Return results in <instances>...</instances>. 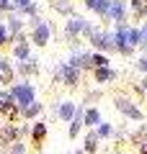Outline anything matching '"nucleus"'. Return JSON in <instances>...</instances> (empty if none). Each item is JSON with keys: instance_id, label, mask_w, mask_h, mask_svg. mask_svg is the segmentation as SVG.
I'll use <instances>...</instances> for the list:
<instances>
[{"instance_id": "obj_5", "label": "nucleus", "mask_w": 147, "mask_h": 154, "mask_svg": "<svg viewBox=\"0 0 147 154\" xmlns=\"http://www.w3.org/2000/svg\"><path fill=\"white\" fill-rule=\"evenodd\" d=\"M111 16H114L116 18V21H121V13H124V11H121V3H119V0H114V5H111Z\"/></svg>"}, {"instance_id": "obj_11", "label": "nucleus", "mask_w": 147, "mask_h": 154, "mask_svg": "<svg viewBox=\"0 0 147 154\" xmlns=\"http://www.w3.org/2000/svg\"><path fill=\"white\" fill-rule=\"evenodd\" d=\"M96 77H98V80H109V77H114V72H111V69H98Z\"/></svg>"}, {"instance_id": "obj_16", "label": "nucleus", "mask_w": 147, "mask_h": 154, "mask_svg": "<svg viewBox=\"0 0 147 154\" xmlns=\"http://www.w3.org/2000/svg\"><path fill=\"white\" fill-rule=\"evenodd\" d=\"M5 41V28H0V44Z\"/></svg>"}, {"instance_id": "obj_14", "label": "nucleus", "mask_w": 147, "mask_h": 154, "mask_svg": "<svg viewBox=\"0 0 147 154\" xmlns=\"http://www.w3.org/2000/svg\"><path fill=\"white\" fill-rule=\"evenodd\" d=\"M26 113L31 116V113H39V105H26Z\"/></svg>"}, {"instance_id": "obj_1", "label": "nucleus", "mask_w": 147, "mask_h": 154, "mask_svg": "<svg viewBox=\"0 0 147 154\" xmlns=\"http://www.w3.org/2000/svg\"><path fill=\"white\" fill-rule=\"evenodd\" d=\"M13 98L16 100H21V103H31V98H34V90L28 88V85H18V88H13Z\"/></svg>"}, {"instance_id": "obj_7", "label": "nucleus", "mask_w": 147, "mask_h": 154, "mask_svg": "<svg viewBox=\"0 0 147 154\" xmlns=\"http://www.w3.org/2000/svg\"><path fill=\"white\" fill-rule=\"evenodd\" d=\"M119 108H121V110H126V113H129L132 118H139V110H137V108H132V105H126L124 100H121V103H119Z\"/></svg>"}, {"instance_id": "obj_6", "label": "nucleus", "mask_w": 147, "mask_h": 154, "mask_svg": "<svg viewBox=\"0 0 147 154\" xmlns=\"http://www.w3.org/2000/svg\"><path fill=\"white\" fill-rule=\"evenodd\" d=\"M0 80H11V64L0 62Z\"/></svg>"}, {"instance_id": "obj_8", "label": "nucleus", "mask_w": 147, "mask_h": 154, "mask_svg": "<svg viewBox=\"0 0 147 154\" xmlns=\"http://www.w3.org/2000/svg\"><path fill=\"white\" fill-rule=\"evenodd\" d=\"M72 110H75V108H72V103H65L60 108V113H62V118H72Z\"/></svg>"}, {"instance_id": "obj_10", "label": "nucleus", "mask_w": 147, "mask_h": 154, "mask_svg": "<svg viewBox=\"0 0 147 154\" xmlns=\"http://www.w3.org/2000/svg\"><path fill=\"white\" fill-rule=\"evenodd\" d=\"M62 77L65 82H75V69H62Z\"/></svg>"}, {"instance_id": "obj_17", "label": "nucleus", "mask_w": 147, "mask_h": 154, "mask_svg": "<svg viewBox=\"0 0 147 154\" xmlns=\"http://www.w3.org/2000/svg\"><path fill=\"white\" fill-rule=\"evenodd\" d=\"M8 5V0H0V8H5Z\"/></svg>"}, {"instance_id": "obj_3", "label": "nucleus", "mask_w": 147, "mask_h": 154, "mask_svg": "<svg viewBox=\"0 0 147 154\" xmlns=\"http://www.w3.org/2000/svg\"><path fill=\"white\" fill-rule=\"evenodd\" d=\"M47 38H49V28L47 26H39L36 33H34V41H36V44H47Z\"/></svg>"}, {"instance_id": "obj_12", "label": "nucleus", "mask_w": 147, "mask_h": 154, "mask_svg": "<svg viewBox=\"0 0 147 154\" xmlns=\"http://www.w3.org/2000/svg\"><path fill=\"white\" fill-rule=\"evenodd\" d=\"M96 141H98V139H96V134H90V136H88V149H90V152L96 149Z\"/></svg>"}, {"instance_id": "obj_9", "label": "nucleus", "mask_w": 147, "mask_h": 154, "mask_svg": "<svg viewBox=\"0 0 147 154\" xmlns=\"http://www.w3.org/2000/svg\"><path fill=\"white\" fill-rule=\"evenodd\" d=\"M85 121H88V126H96V123H98V110H88Z\"/></svg>"}, {"instance_id": "obj_13", "label": "nucleus", "mask_w": 147, "mask_h": 154, "mask_svg": "<svg viewBox=\"0 0 147 154\" xmlns=\"http://www.w3.org/2000/svg\"><path fill=\"white\" fill-rule=\"evenodd\" d=\"M34 136H36V139H41V136H44V126H41V123L34 128Z\"/></svg>"}, {"instance_id": "obj_15", "label": "nucleus", "mask_w": 147, "mask_h": 154, "mask_svg": "<svg viewBox=\"0 0 147 154\" xmlns=\"http://www.w3.org/2000/svg\"><path fill=\"white\" fill-rule=\"evenodd\" d=\"M16 3H18L21 8H26V11H28V0H16Z\"/></svg>"}, {"instance_id": "obj_2", "label": "nucleus", "mask_w": 147, "mask_h": 154, "mask_svg": "<svg viewBox=\"0 0 147 154\" xmlns=\"http://www.w3.org/2000/svg\"><path fill=\"white\" fill-rule=\"evenodd\" d=\"M88 8H96V11L106 13V11H111V3L109 0H88Z\"/></svg>"}, {"instance_id": "obj_4", "label": "nucleus", "mask_w": 147, "mask_h": 154, "mask_svg": "<svg viewBox=\"0 0 147 154\" xmlns=\"http://www.w3.org/2000/svg\"><path fill=\"white\" fill-rule=\"evenodd\" d=\"M83 26H85V23H83V18H72V21L67 23V31H70V33H75V31H80Z\"/></svg>"}]
</instances>
